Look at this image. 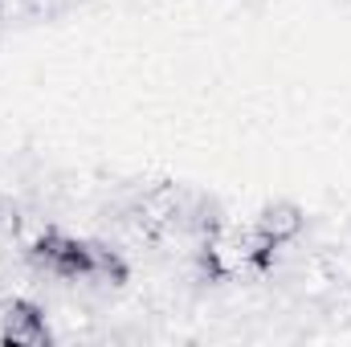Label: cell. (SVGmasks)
Segmentation results:
<instances>
[{
  "label": "cell",
  "instance_id": "obj_1",
  "mask_svg": "<svg viewBox=\"0 0 351 347\" xmlns=\"http://www.w3.org/2000/svg\"><path fill=\"white\" fill-rule=\"evenodd\" d=\"M33 270L58 278V282H123V261L114 258L110 250L70 237V233H45L33 241L29 250Z\"/></svg>",
  "mask_w": 351,
  "mask_h": 347
},
{
  "label": "cell",
  "instance_id": "obj_2",
  "mask_svg": "<svg viewBox=\"0 0 351 347\" xmlns=\"http://www.w3.org/2000/svg\"><path fill=\"white\" fill-rule=\"evenodd\" d=\"M0 344H21V347H41L49 344V323L33 302L12 298L0 311Z\"/></svg>",
  "mask_w": 351,
  "mask_h": 347
}]
</instances>
